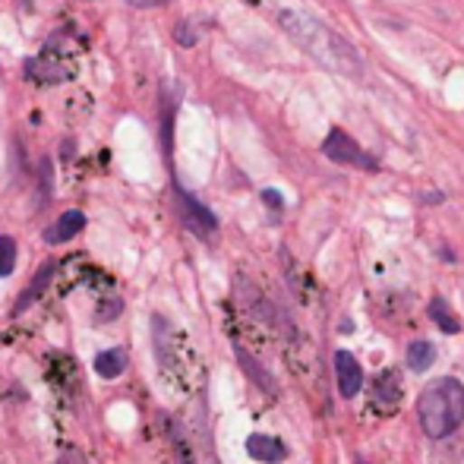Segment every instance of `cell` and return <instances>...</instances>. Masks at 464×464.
I'll return each mask as SVG.
<instances>
[{
  "mask_svg": "<svg viewBox=\"0 0 464 464\" xmlns=\"http://www.w3.org/2000/svg\"><path fill=\"white\" fill-rule=\"evenodd\" d=\"M247 455L262 464H281L288 459V446L275 436H266V433H253L247 440Z\"/></svg>",
  "mask_w": 464,
  "mask_h": 464,
  "instance_id": "8",
  "label": "cell"
},
{
  "mask_svg": "<svg viewBox=\"0 0 464 464\" xmlns=\"http://www.w3.org/2000/svg\"><path fill=\"white\" fill-rule=\"evenodd\" d=\"M171 433H174V455H177V464H196L193 461V449H190V442L184 440V433H180L177 427H171Z\"/></svg>",
  "mask_w": 464,
  "mask_h": 464,
  "instance_id": "17",
  "label": "cell"
},
{
  "mask_svg": "<svg viewBox=\"0 0 464 464\" xmlns=\"http://www.w3.org/2000/svg\"><path fill=\"white\" fill-rule=\"evenodd\" d=\"M281 25H285L288 35H291L313 61L326 63V67L338 70V73H345V76H360L364 67H360L357 51H354L335 29L316 23L307 13H294V10L281 13Z\"/></svg>",
  "mask_w": 464,
  "mask_h": 464,
  "instance_id": "1",
  "label": "cell"
},
{
  "mask_svg": "<svg viewBox=\"0 0 464 464\" xmlns=\"http://www.w3.org/2000/svg\"><path fill=\"white\" fill-rule=\"evenodd\" d=\"M404 364H408V370H414V373H427L430 366L436 364V345L433 341H423V338L411 341L408 354H404Z\"/></svg>",
  "mask_w": 464,
  "mask_h": 464,
  "instance_id": "13",
  "label": "cell"
},
{
  "mask_svg": "<svg viewBox=\"0 0 464 464\" xmlns=\"http://www.w3.org/2000/svg\"><path fill=\"white\" fill-rule=\"evenodd\" d=\"M237 298H241V304L247 307V313H253L260 322H269V326H279V313L272 309V304H269L266 298H262L260 291H256L253 285H250L247 279H237Z\"/></svg>",
  "mask_w": 464,
  "mask_h": 464,
  "instance_id": "9",
  "label": "cell"
},
{
  "mask_svg": "<svg viewBox=\"0 0 464 464\" xmlns=\"http://www.w3.org/2000/svg\"><path fill=\"white\" fill-rule=\"evenodd\" d=\"M417 421L430 440H449L464 423V383L455 376H440L423 385L417 398Z\"/></svg>",
  "mask_w": 464,
  "mask_h": 464,
  "instance_id": "2",
  "label": "cell"
},
{
  "mask_svg": "<svg viewBox=\"0 0 464 464\" xmlns=\"http://www.w3.org/2000/svg\"><path fill=\"white\" fill-rule=\"evenodd\" d=\"M146 4H165V0H146Z\"/></svg>",
  "mask_w": 464,
  "mask_h": 464,
  "instance_id": "20",
  "label": "cell"
},
{
  "mask_svg": "<svg viewBox=\"0 0 464 464\" xmlns=\"http://www.w3.org/2000/svg\"><path fill=\"white\" fill-rule=\"evenodd\" d=\"M262 199H266V203L272 205V209H281V205H285V203H281V196H279L275 190H266V193H262Z\"/></svg>",
  "mask_w": 464,
  "mask_h": 464,
  "instance_id": "19",
  "label": "cell"
},
{
  "mask_svg": "<svg viewBox=\"0 0 464 464\" xmlns=\"http://www.w3.org/2000/svg\"><path fill=\"white\" fill-rule=\"evenodd\" d=\"M82 228H86V215H82L80 209H70L44 231V243H51V247H54V243H67V241H73Z\"/></svg>",
  "mask_w": 464,
  "mask_h": 464,
  "instance_id": "10",
  "label": "cell"
},
{
  "mask_svg": "<svg viewBox=\"0 0 464 464\" xmlns=\"http://www.w3.org/2000/svg\"><path fill=\"white\" fill-rule=\"evenodd\" d=\"M357 464H366V461H357Z\"/></svg>",
  "mask_w": 464,
  "mask_h": 464,
  "instance_id": "21",
  "label": "cell"
},
{
  "mask_svg": "<svg viewBox=\"0 0 464 464\" xmlns=\"http://www.w3.org/2000/svg\"><path fill=\"white\" fill-rule=\"evenodd\" d=\"M54 272H57V266H54V262H44V266L38 269V275H35V279H32V285L25 288V291H23V298L16 300V316L23 313L25 307H32V304H35V300L42 298L44 291H48V285H51V279H54Z\"/></svg>",
  "mask_w": 464,
  "mask_h": 464,
  "instance_id": "12",
  "label": "cell"
},
{
  "mask_svg": "<svg viewBox=\"0 0 464 464\" xmlns=\"http://www.w3.org/2000/svg\"><path fill=\"white\" fill-rule=\"evenodd\" d=\"M335 385H338V395L345 402L357 398L364 389V370L351 351H335Z\"/></svg>",
  "mask_w": 464,
  "mask_h": 464,
  "instance_id": "5",
  "label": "cell"
},
{
  "mask_svg": "<svg viewBox=\"0 0 464 464\" xmlns=\"http://www.w3.org/2000/svg\"><path fill=\"white\" fill-rule=\"evenodd\" d=\"M63 464H86L80 452H73V449H63Z\"/></svg>",
  "mask_w": 464,
  "mask_h": 464,
  "instance_id": "18",
  "label": "cell"
},
{
  "mask_svg": "<svg viewBox=\"0 0 464 464\" xmlns=\"http://www.w3.org/2000/svg\"><path fill=\"white\" fill-rule=\"evenodd\" d=\"M427 313H430V319H433L436 326H440L446 335H459V332H461V322H459V316L452 313V307H449L442 298H433V300H430Z\"/></svg>",
  "mask_w": 464,
  "mask_h": 464,
  "instance_id": "14",
  "label": "cell"
},
{
  "mask_svg": "<svg viewBox=\"0 0 464 464\" xmlns=\"http://www.w3.org/2000/svg\"><path fill=\"white\" fill-rule=\"evenodd\" d=\"M234 354H237V364L243 366V373H247V376L253 379V383L260 385V389L266 392V395H272V398L279 395V392H281V389H279V379H275L272 373H269L266 366H262L260 360H256L253 354L247 351V347H243V345H234Z\"/></svg>",
  "mask_w": 464,
  "mask_h": 464,
  "instance_id": "7",
  "label": "cell"
},
{
  "mask_svg": "<svg viewBox=\"0 0 464 464\" xmlns=\"http://www.w3.org/2000/svg\"><path fill=\"white\" fill-rule=\"evenodd\" d=\"M152 341H155V357H158V364L165 366L167 373H177V360H174V341H177V335H174L171 322H167L165 316H152Z\"/></svg>",
  "mask_w": 464,
  "mask_h": 464,
  "instance_id": "6",
  "label": "cell"
},
{
  "mask_svg": "<svg viewBox=\"0 0 464 464\" xmlns=\"http://www.w3.org/2000/svg\"><path fill=\"white\" fill-rule=\"evenodd\" d=\"M322 155H328V158L338 161V165L364 167V171H376V167H379L376 158H370V155L360 149V146L354 143L345 130H338V127H335V130L326 137V143H322Z\"/></svg>",
  "mask_w": 464,
  "mask_h": 464,
  "instance_id": "3",
  "label": "cell"
},
{
  "mask_svg": "<svg viewBox=\"0 0 464 464\" xmlns=\"http://www.w3.org/2000/svg\"><path fill=\"white\" fill-rule=\"evenodd\" d=\"M124 370H127V354L120 351V347L101 351L99 357H95V373H99L101 379H118Z\"/></svg>",
  "mask_w": 464,
  "mask_h": 464,
  "instance_id": "15",
  "label": "cell"
},
{
  "mask_svg": "<svg viewBox=\"0 0 464 464\" xmlns=\"http://www.w3.org/2000/svg\"><path fill=\"white\" fill-rule=\"evenodd\" d=\"M373 402L379 408H398V402H402V376H398V370L379 373L376 383H373Z\"/></svg>",
  "mask_w": 464,
  "mask_h": 464,
  "instance_id": "11",
  "label": "cell"
},
{
  "mask_svg": "<svg viewBox=\"0 0 464 464\" xmlns=\"http://www.w3.org/2000/svg\"><path fill=\"white\" fill-rule=\"evenodd\" d=\"M16 269V241L13 237H0V279Z\"/></svg>",
  "mask_w": 464,
  "mask_h": 464,
  "instance_id": "16",
  "label": "cell"
},
{
  "mask_svg": "<svg viewBox=\"0 0 464 464\" xmlns=\"http://www.w3.org/2000/svg\"><path fill=\"white\" fill-rule=\"evenodd\" d=\"M174 196H177V212L180 218H184V224L193 231L196 237H212L218 231V218L212 215L209 209H205L199 199H193L186 190H180V186H174Z\"/></svg>",
  "mask_w": 464,
  "mask_h": 464,
  "instance_id": "4",
  "label": "cell"
}]
</instances>
